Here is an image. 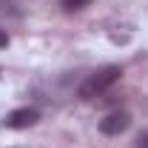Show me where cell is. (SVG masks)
I'll return each instance as SVG.
<instances>
[{"label": "cell", "mask_w": 148, "mask_h": 148, "mask_svg": "<svg viewBox=\"0 0 148 148\" xmlns=\"http://www.w3.org/2000/svg\"><path fill=\"white\" fill-rule=\"evenodd\" d=\"M60 6H63L66 12H83V9L91 6V0H60Z\"/></svg>", "instance_id": "cell-4"}, {"label": "cell", "mask_w": 148, "mask_h": 148, "mask_svg": "<svg viewBox=\"0 0 148 148\" xmlns=\"http://www.w3.org/2000/svg\"><path fill=\"white\" fill-rule=\"evenodd\" d=\"M37 120H40V111L37 108H14V111H9L6 114V128H12V131H23V128H32Z\"/></svg>", "instance_id": "cell-3"}, {"label": "cell", "mask_w": 148, "mask_h": 148, "mask_svg": "<svg viewBox=\"0 0 148 148\" xmlns=\"http://www.w3.org/2000/svg\"><path fill=\"white\" fill-rule=\"evenodd\" d=\"M131 125V114L128 111H111L106 114L103 120H100V131L106 134V137H120V134H125Z\"/></svg>", "instance_id": "cell-2"}, {"label": "cell", "mask_w": 148, "mask_h": 148, "mask_svg": "<svg viewBox=\"0 0 148 148\" xmlns=\"http://www.w3.org/2000/svg\"><path fill=\"white\" fill-rule=\"evenodd\" d=\"M9 46V34H6V29H0V49H6Z\"/></svg>", "instance_id": "cell-6"}, {"label": "cell", "mask_w": 148, "mask_h": 148, "mask_svg": "<svg viewBox=\"0 0 148 148\" xmlns=\"http://www.w3.org/2000/svg\"><path fill=\"white\" fill-rule=\"evenodd\" d=\"M137 148H148V131H145V134H140V137H137Z\"/></svg>", "instance_id": "cell-5"}, {"label": "cell", "mask_w": 148, "mask_h": 148, "mask_svg": "<svg viewBox=\"0 0 148 148\" xmlns=\"http://www.w3.org/2000/svg\"><path fill=\"white\" fill-rule=\"evenodd\" d=\"M120 77H123V69H120V66H103V69H97L94 74H88V77L83 80V86H80L77 94H80L83 100L103 97L114 83H120Z\"/></svg>", "instance_id": "cell-1"}]
</instances>
